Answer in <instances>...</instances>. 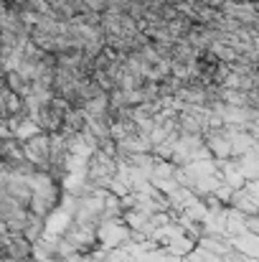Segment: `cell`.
Wrapping results in <instances>:
<instances>
[{
    "mask_svg": "<svg viewBox=\"0 0 259 262\" xmlns=\"http://www.w3.org/2000/svg\"><path fill=\"white\" fill-rule=\"evenodd\" d=\"M23 150H26V161L33 163L38 171L51 168V135L49 133H38L31 140H26Z\"/></svg>",
    "mask_w": 259,
    "mask_h": 262,
    "instance_id": "obj_1",
    "label": "cell"
},
{
    "mask_svg": "<svg viewBox=\"0 0 259 262\" xmlns=\"http://www.w3.org/2000/svg\"><path fill=\"white\" fill-rule=\"evenodd\" d=\"M221 10H224V15H229V18L244 23L247 28L259 26V8L254 0H226V3L221 5Z\"/></svg>",
    "mask_w": 259,
    "mask_h": 262,
    "instance_id": "obj_2",
    "label": "cell"
},
{
    "mask_svg": "<svg viewBox=\"0 0 259 262\" xmlns=\"http://www.w3.org/2000/svg\"><path fill=\"white\" fill-rule=\"evenodd\" d=\"M0 115H3V120H23V117H28L26 99L20 94H15L13 89H8L5 84L0 89Z\"/></svg>",
    "mask_w": 259,
    "mask_h": 262,
    "instance_id": "obj_3",
    "label": "cell"
},
{
    "mask_svg": "<svg viewBox=\"0 0 259 262\" xmlns=\"http://www.w3.org/2000/svg\"><path fill=\"white\" fill-rule=\"evenodd\" d=\"M86 115H84V110L82 107H69L66 110V117H64V127H61V133L66 135V138H74V135H82L86 130Z\"/></svg>",
    "mask_w": 259,
    "mask_h": 262,
    "instance_id": "obj_4",
    "label": "cell"
},
{
    "mask_svg": "<svg viewBox=\"0 0 259 262\" xmlns=\"http://www.w3.org/2000/svg\"><path fill=\"white\" fill-rule=\"evenodd\" d=\"M5 87L13 89L15 94H20L23 99L31 94V82H28L20 72H5Z\"/></svg>",
    "mask_w": 259,
    "mask_h": 262,
    "instance_id": "obj_5",
    "label": "cell"
}]
</instances>
